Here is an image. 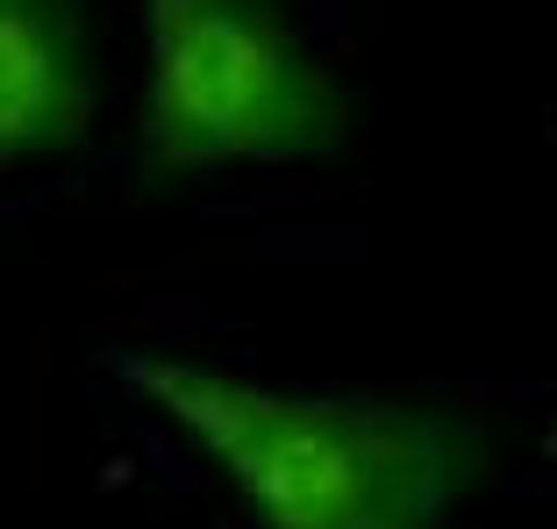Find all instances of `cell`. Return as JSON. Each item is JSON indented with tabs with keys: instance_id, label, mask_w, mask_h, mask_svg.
<instances>
[{
	"instance_id": "7a4b0ae2",
	"label": "cell",
	"mask_w": 557,
	"mask_h": 529,
	"mask_svg": "<svg viewBox=\"0 0 557 529\" xmlns=\"http://www.w3.org/2000/svg\"><path fill=\"white\" fill-rule=\"evenodd\" d=\"M350 144V94L286 0H144L136 150L158 180L294 172Z\"/></svg>"
},
{
	"instance_id": "6da1fadb",
	"label": "cell",
	"mask_w": 557,
	"mask_h": 529,
	"mask_svg": "<svg viewBox=\"0 0 557 529\" xmlns=\"http://www.w3.org/2000/svg\"><path fill=\"white\" fill-rule=\"evenodd\" d=\"M115 380L180 436L258 529H443L486 480V430L450 408L278 386L186 350H115Z\"/></svg>"
},
{
	"instance_id": "3957f363",
	"label": "cell",
	"mask_w": 557,
	"mask_h": 529,
	"mask_svg": "<svg viewBox=\"0 0 557 529\" xmlns=\"http://www.w3.org/2000/svg\"><path fill=\"white\" fill-rule=\"evenodd\" d=\"M100 50L79 0H0V172H29L94 136Z\"/></svg>"
}]
</instances>
